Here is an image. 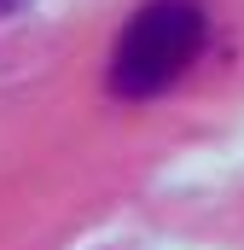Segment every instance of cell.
<instances>
[{"instance_id":"6da1fadb","label":"cell","mask_w":244,"mask_h":250,"mask_svg":"<svg viewBox=\"0 0 244 250\" xmlns=\"http://www.w3.org/2000/svg\"><path fill=\"white\" fill-rule=\"evenodd\" d=\"M203 35H209V18H203L198 0H151V6H140L134 23L117 41V59H111V93L117 99L163 93L203 53Z\"/></svg>"}]
</instances>
